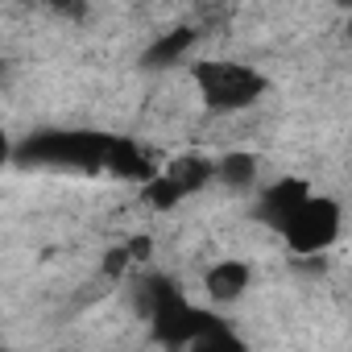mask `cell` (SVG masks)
Here are the masks:
<instances>
[{
  "label": "cell",
  "mask_w": 352,
  "mask_h": 352,
  "mask_svg": "<svg viewBox=\"0 0 352 352\" xmlns=\"http://www.w3.org/2000/svg\"><path fill=\"white\" fill-rule=\"evenodd\" d=\"M191 75L212 112H241L265 96V75H257L253 67H241V63L204 58V63H195Z\"/></svg>",
  "instance_id": "1"
},
{
  "label": "cell",
  "mask_w": 352,
  "mask_h": 352,
  "mask_svg": "<svg viewBox=\"0 0 352 352\" xmlns=\"http://www.w3.org/2000/svg\"><path fill=\"white\" fill-rule=\"evenodd\" d=\"M108 141H112V137H96V133H42V137H34V141L21 145V162H25V166L104 170Z\"/></svg>",
  "instance_id": "2"
},
{
  "label": "cell",
  "mask_w": 352,
  "mask_h": 352,
  "mask_svg": "<svg viewBox=\"0 0 352 352\" xmlns=\"http://www.w3.org/2000/svg\"><path fill=\"white\" fill-rule=\"evenodd\" d=\"M282 236H286V245L294 249V253H323L327 245H336V236H340V204L336 199H327V195H307L290 216H286V224L278 228Z\"/></svg>",
  "instance_id": "3"
},
{
  "label": "cell",
  "mask_w": 352,
  "mask_h": 352,
  "mask_svg": "<svg viewBox=\"0 0 352 352\" xmlns=\"http://www.w3.org/2000/svg\"><path fill=\"white\" fill-rule=\"evenodd\" d=\"M149 323H153V331H157L162 344H170V348H191V340L212 323V315L199 311V307H191L183 294H170V298L149 315Z\"/></svg>",
  "instance_id": "4"
},
{
  "label": "cell",
  "mask_w": 352,
  "mask_h": 352,
  "mask_svg": "<svg viewBox=\"0 0 352 352\" xmlns=\"http://www.w3.org/2000/svg\"><path fill=\"white\" fill-rule=\"evenodd\" d=\"M307 195H311V191H307V183H302V179H282V183L265 187V195H261V220H265V224H274V228H282V224H286V216H290Z\"/></svg>",
  "instance_id": "5"
},
{
  "label": "cell",
  "mask_w": 352,
  "mask_h": 352,
  "mask_svg": "<svg viewBox=\"0 0 352 352\" xmlns=\"http://www.w3.org/2000/svg\"><path fill=\"white\" fill-rule=\"evenodd\" d=\"M249 282H253V274H249L245 261H220V265H212L208 278H204V286H208V294H212L216 302H236V298L249 290Z\"/></svg>",
  "instance_id": "6"
},
{
  "label": "cell",
  "mask_w": 352,
  "mask_h": 352,
  "mask_svg": "<svg viewBox=\"0 0 352 352\" xmlns=\"http://www.w3.org/2000/svg\"><path fill=\"white\" fill-rule=\"evenodd\" d=\"M166 179L179 187L183 195H195V191H204L212 183V162L204 153H183V157H174L166 166Z\"/></svg>",
  "instance_id": "7"
},
{
  "label": "cell",
  "mask_w": 352,
  "mask_h": 352,
  "mask_svg": "<svg viewBox=\"0 0 352 352\" xmlns=\"http://www.w3.org/2000/svg\"><path fill=\"white\" fill-rule=\"evenodd\" d=\"M191 46H195V30L179 25V30H170L166 38H157V42H153L149 50H145V58H141V63H145V67H157V71H162V67H174V63H179V58H183V54H187Z\"/></svg>",
  "instance_id": "8"
},
{
  "label": "cell",
  "mask_w": 352,
  "mask_h": 352,
  "mask_svg": "<svg viewBox=\"0 0 352 352\" xmlns=\"http://www.w3.org/2000/svg\"><path fill=\"white\" fill-rule=\"evenodd\" d=\"M212 179H220L224 187H253L257 183V157L253 153H224L220 162H212Z\"/></svg>",
  "instance_id": "9"
},
{
  "label": "cell",
  "mask_w": 352,
  "mask_h": 352,
  "mask_svg": "<svg viewBox=\"0 0 352 352\" xmlns=\"http://www.w3.org/2000/svg\"><path fill=\"white\" fill-rule=\"evenodd\" d=\"M141 199H145L149 208H157V212H170L174 204L183 199V191L174 187V183L166 179V174H149V179H145V187H141Z\"/></svg>",
  "instance_id": "10"
},
{
  "label": "cell",
  "mask_w": 352,
  "mask_h": 352,
  "mask_svg": "<svg viewBox=\"0 0 352 352\" xmlns=\"http://www.w3.org/2000/svg\"><path fill=\"white\" fill-rule=\"evenodd\" d=\"M129 249L124 245H116V249H108L104 253V278H124V270H129Z\"/></svg>",
  "instance_id": "11"
},
{
  "label": "cell",
  "mask_w": 352,
  "mask_h": 352,
  "mask_svg": "<svg viewBox=\"0 0 352 352\" xmlns=\"http://www.w3.org/2000/svg\"><path fill=\"white\" fill-rule=\"evenodd\" d=\"M124 249H129V257H137V261H145V257H149V236H133V241H129Z\"/></svg>",
  "instance_id": "12"
},
{
  "label": "cell",
  "mask_w": 352,
  "mask_h": 352,
  "mask_svg": "<svg viewBox=\"0 0 352 352\" xmlns=\"http://www.w3.org/2000/svg\"><path fill=\"white\" fill-rule=\"evenodd\" d=\"M9 157H13V145H9V133H5V129H0V170H5V166H9Z\"/></svg>",
  "instance_id": "13"
},
{
  "label": "cell",
  "mask_w": 352,
  "mask_h": 352,
  "mask_svg": "<svg viewBox=\"0 0 352 352\" xmlns=\"http://www.w3.org/2000/svg\"><path fill=\"white\" fill-rule=\"evenodd\" d=\"M54 9H63V13H83V0H50Z\"/></svg>",
  "instance_id": "14"
},
{
  "label": "cell",
  "mask_w": 352,
  "mask_h": 352,
  "mask_svg": "<svg viewBox=\"0 0 352 352\" xmlns=\"http://www.w3.org/2000/svg\"><path fill=\"white\" fill-rule=\"evenodd\" d=\"M348 5H352V0H340V9H348Z\"/></svg>",
  "instance_id": "15"
}]
</instances>
